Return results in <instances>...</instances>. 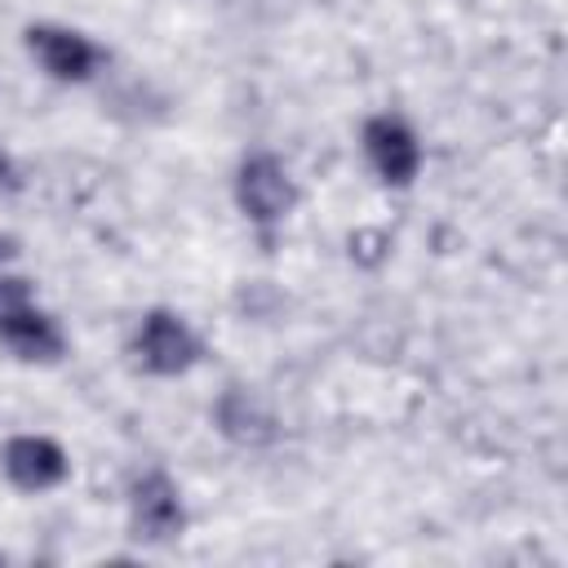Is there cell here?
Returning <instances> with one entry per match:
<instances>
[{
  "instance_id": "6da1fadb",
  "label": "cell",
  "mask_w": 568,
  "mask_h": 568,
  "mask_svg": "<svg viewBox=\"0 0 568 568\" xmlns=\"http://www.w3.org/2000/svg\"><path fill=\"white\" fill-rule=\"evenodd\" d=\"M0 346L22 364H58L67 355L62 324L36 302V284L0 266Z\"/></svg>"
},
{
  "instance_id": "7a4b0ae2",
  "label": "cell",
  "mask_w": 568,
  "mask_h": 568,
  "mask_svg": "<svg viewBox=\"0 0 568 568\" xmlns=\"http://www.w3.org/2000/svg\"><path fill=\"white\" fill-rule=\"evenodd\" d=\"M129 355L151 377H182V373H191L204 359V342L186 324V315H178L169 306H151L133 324Z\"/></svg>"
},
{
  "instance_id": "3957f363",
  "label": "cell",
  "mask_w": 568,
  "mask_h": 568,
  "mask_svg": "<svg viewBox=\"0 0 568 568\" xmlns=\"http://www.w3.org/2000/svg\"><path fill=\"white\" fill-rule=\"evenodd\" d=\"M235 209L248 217V226L257 231H275L293 209H297V178L288 173V164L275 151H248L235 164Z\"/></svg>"
},
{
  "instance_id": "277c9868",
  "label": "cell",
  "mask_w": 568,
  "mask_h": 568,
  "mask_svg": "<svg viewBox=\"0 0 568 568\" xmlns=\"http://www.w3.org/2000/svg\"><path fill=\"white\" fill-rule=\"evenodd\" d=\"M129 537L142 546H169L186 532V501L169 470L146 466L129 479Z\"/></svg>"
},
{
  "instance_id": "5b68a950",
  "label": "cell",
  "mask_w": 568,
  "mask_h": 568,
  "mask_svg": "<svg viewBox=\"0 0 568 568\" xmlns=\"http://www.w3.org/2000/svg\"><path fill=\"white\" fill-rule=\"evenodd\" d=\"M22 49L58 84H84L102 67V44L89 40L84 31L67 27V22H27L22 27Z\"/></svg>"
},
{
  "instance_id": "8992f818",
  "label": "cell",
  "mask_w": 568,
  "mask_h": 568,
  "mask_svg": "<svg viewBox=\"0 0 568 568\" xmlns=\"http://www.w3.org/2000/svg\"><path fill=\"white\" fill-rule=\"evenodd\" d=\"M359 142H364V155H368V164H373L382 186L404 191V186L417 182V173H422V142H417V129L404 115H395V111L368 115L364 129H359Z\"/></svg>"
},
{
  "instance_id": "52a82bcc",
  "label": "cell",
  "mask_w": 568,
  "mask_h": 568,
  "mask_svg": "<svg viewBox=\"0 0 568 568\" xmlns=\"http://www.w3.org/2000/svg\"><path fill=\"white\" fill-rule=\"evenodd\" d=\"M0 475L18 493H49V488L71 479V457L58 439L22 430V435H9L0 444Z\"/></svg>"
},
{
  "instance_id": "ba28073f",
  "label": "cell",
  "mask_w": 568,
  "mask_h": 568,
  "mask_svg": "<svg viewBox=\"0 0 568 568\" xmlns=\"http://www.w3.org/2000/svg\"><path fill=\"white\" fill-rule=\"evenodd\" d=\"M213 426L222 439H231L235 448H266L280 439V422L266 408V399L248 386H226L213 399Z\"/></svg>"
},
{
  "instance_id": "9c48e42d",
  "label": "cell",
  "mask_w": 568,
  "mask_h": 568,
  "mask_svg": "<svg viewBox=\"0 0 568 568\" xmlns=\"http://www.w3.org/2000/svg\"><path fill=\"white\" fill-rule=\"evenodd\" d=\"M13 257H18V240L13 235H0V266L13 262Z\"/></svg>"
},
{
  "instance_id": "30bf717a",
  "label": "cell",
  "mask_w": 568,
  "mask_h": 568,
  "mask_svg": "<svg viewBox=\"0 0 568 568\" xmlns=\"http://www.w3.org/2000/svg\"><path fill=\"white\" fill-rule=\"evenodd\" d=\"M4 178H9V155L0 151V182H4Z\"/></svg>"
}]
</instances>
